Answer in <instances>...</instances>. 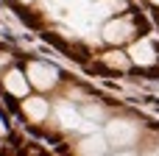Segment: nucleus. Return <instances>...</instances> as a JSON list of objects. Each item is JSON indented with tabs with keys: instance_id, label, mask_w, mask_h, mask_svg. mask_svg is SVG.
<instances>
[{
	"instance_id": "nucleus-1",
	"label": "nucleus",
	"mask_w": 159,
	"mask_h": 156,
	"mask_svg": "<svg viewBox=\"0 0 159 156\" xmlns=\"http://www.w3.org/2000/svg\"><path fill=\"white\" fill-rule=\"evenodd\" d=\"M134 33H137V20H134V14H120V17H115V20H109V22L103 25V39H106L109 45H123V42H129Z\"/></svg>"
},
{
	"instance_id": "nucleus-2",
	"label": "nucleus",
	"mask_w": 159,
	"mask_h": 156,
	"mask_svg": "<svg viewBox=\"0 0 159 156\" xmlns=\"http://www.w3.org/2000/svg\"><path fill=\"white\" fill-rule=\"evenodd\" d=\"M131 61H137V64H157V50L151 47V39H140V42H134L131 45Z\"/></svg>"
},
{
	"instance_id": "nucleus-3",
	"label": "nucleus",
	"mask_w": 159,
	"mask_h": 156,
	"mask_svg": "<svg viewBox=\"0 0 159 156\" xmlns=\"http://www.w3.org/2000/svg\"><path fill=\"white\" fill-rule=\"evenodd\" d=\"M101 61H103L106 67H115V70H129L131 56H126V53H120V50H109V53L101 56Z\"/></svg>"
},
{
	"instance_id": "nucleus-4",
	"label": "nucleus",
	"mask_w": 159,
	"mask_h": 156,
	"mask_svg": "<svg viewBox=\"0 0 159 156\" xmlns=\"http://www.w3.org/2000/svg\"><path fill=\"white\" fill-rule=\"evenodd\" d=\"M151 3H154V6H159V0H151Z\"/></svg>"
}]
</instances>
